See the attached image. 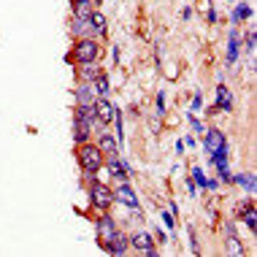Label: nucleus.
<instances>
[{
    "label": "nucleus",
    "mask_w": 257,
    "mask_h": 257,
    "mask_svg": "<svg viewBox=\"0 0 257 257\" xmlns=\"http://www.w3.org/2000/svg\"><path fill=\"white\" fill-rule=\"evenodd\" d=\"M103 160H106V155L98 149V144L92 141L76 144V163H79L81 173H98L103 168Z\"/></svg>",
    "instance_id": "obj_1"
},
{
    "label": "nucleus",
    "mask_w": 257,
    "mask_h": 257,
    "mask_svg": "<svg viewBox=\"0 0 257 257\" xmlns=\"http://www.w3.org/2000/svg\"><path fill=\"white\" fill-rule=\"evenodd\" d=\"M71 57H73L76 65L98 62V57H100V44H98V38H92V36H81V38H76Z\"/></svg>",
    "instance_id": "obj_2"
},
{
    "label": "nucleus",
    "mask_w": 257,
    "mask_h": 257,
    "mask_svg": "<svg viewBox=\"0 0 257 257\" xmlns=\"http://www.w3.org/2000/svg\"><path fill=\"white\" fill-rule=\"evenodd\" d=\"M87 187H89V203H92V208H98V211H108V208L114 206V190H111L108 184L92 182Z\"/></svg>",
    "instance_id": "obj_3"
},
{
    "label": "nucleus",
    "mask_w": 257,
    "mask_h": 257,
    "mask_svg": "<svg viewBox=\"0 0 257 257\" xmlns=\"http://www.w3.org/2000/svg\"><path fill=\"white\" fill-rule=\"evenodd\" d=\"M119 227H116V222L114 217H111L108 211H100V217L95 219V233H98V246L106 252V246H108V241H111V235H114Z\"/></svg>",
    "instance_id": "obj_4"
},
{
    "label": "nucleus",
    "mask_w": 257,
    "mask_h": 257,
    "mask_svg": "<svg viewBox=\"0 0 257 257\" xmlns=\"http://www.w3.org/2000/svg\"><path fill=\"white\" fill-rule=\"evenodd\" d=\"M103 165L108 168V173L116 179V182H130V171L124 168V157L122 155H108V160H103Z\"/></svg>",
    "instance_id": "obj_5"
},
{
    "label": "nucleus",
    "mask_w": 257,
    "mask_h": 257,
    "mask_svg": "<svg viewBox=\"0 0 257 257\" xmlns=\"http://www.w3.org/2000/svg\"><path fill=\"white\" fill-rule=\"evenodd\" d=\"M114 203H119V206H124V208H136V206H141V203H138L136 190L130 187V182H119V187L114 190Z\"/></svg>",
    "instance_id": "obj_6"
},
{
    "label": "nucleus",
    "mask_w": 257,
    "mask_h": 257,
    "mask_svg": "<svg viewBox=\"0 0 257 257\" xmlns=\"http://www.w3.org/2000/svg\"><path fill=\"white\" fill-rule=\"evenodd\" d=\"M92 108H95V119H98L100 124H111V122H114L116 106H114V103H111L108 98H95Z\"/></svg>",
    "instance_id": "obj_7"
},
{
    "label": "nucleus",
    "mask_w": 257,
    "mask_h": 257,
    "mask_svg": "<svg viewBox=\"0 0 257 257\" xmlns=\"http://www.w3.org/2000/svg\"><path fill=\"white\" fill-rule=\"evenodd\" d=\"M87 22H89V36L92 38H103L108 33V19H106V14H100L98 9L89 11Z\"/></svg>",
    "instance_id": "obj_8"
},
{
    "label": "nucleus",
    "mask_w": 257,
    "mask_h": 257,
    "mask_svg": "<svg viewBox=\"0 0 257 257\" xmlns=\"http://www.w3.org/2000/svg\"><path fill=\"white\" fill-rule=\"evenodd\" d=\"M225 144H227V138L219 127H211V130L203 133V149L208 152V155H214V152H217L219 147H225Z\"/></svg>",
    "instance_id": "obj_9"
},
{
    "label": "nucleus",
    "mask_w": 257,
    "mask_h": 257,
    "mask_svg": "<svg viewBox=\"0 0 257 257\" xmlns=\"http://www.w3.org/2000/svg\"><path fill=\"white\" fill-rule=\"evenodd\" d=\"M98 149H100L106 157H108V155H122L116 136H114V133H108V130H100V133H98Z\"/></svg>",
    "instance_id": "obj_10"
},
{
    "label": "nucleus",
    "mask_w": 257,
    "mask_h": 257,
    "mask_svg": "<svg viewBox=\"0 0 257 257\" xmlns=\"http://www.w3.org/2000/svg\"><path fill=\"white\" fill-rule=\"evenodd\" d=\"M152 246H155V235H152V233L138 230V233L130 235V249H136V252H144V254H147Z\"/></svg>",
    "instance_id": "obj_11"
},
{
    "label": "nucleus",
    "mask_w": 257,
    "mask_h": 257,
    "mask_svg": "<svg viewBox=\"0 0 257 257\" xmlns=\"http://www.w3.org/2000/svg\"><path fill=\"white\" fill-rule=\"evenodd\" d=\"M241 54V33L238 27H230V36H227V65H235V60H238Z\"/></svg>",
    "instance_id": "obj_12"
},
{
    "label": "nucleus",
    "mask_w": 257,
    "mask_h": 257,
    "mask_svg": "<svg viewBox=\"0 0 257 257\" xmlns=\"http://www.w3.org/2000/svg\"><path fill=\"white\" fill-rule=\"evenodd\" d=\"M106 252H108V254H124V252H130V235H124V233L116 230L114 235H111Z\"/></svg>",
    "instance_id": "obj_13"
},
{
    "label": "nucleus",
    "mask_w": 257,
    "mask_h": 257,
    "mask_svg": "<svg viewBox=\"0 0 257 257\" xmlns=\"http://www.w3.org/2000/svg\"><path fill=\"white\" fill-rule=\"evenodd\" d=\"M233 106H235V100H233L230 87L219 84L217 87V103H214V108H217V111H233Z\"/></svg>",
    "instance_id": "obj_14"
},
{
    "label": "nucleus",
    "mask_w": 257,
    "mask_h": 257,
    "mask_svg": "<svg viewBox=\"0 0 257 257\" xmlns=\"http://www.w3.org/2000/svg\"><path fill=\"white\" fill-rule=\"evenodd\" d=\"M73 141L76 144H84V141H92V124L73 116Z\"/></svg>",
    "instance_id": "obj_15"
},
{
    "label": "nucleus",
    "mask_w": 257,
    "mask_h": 257,
    "mask_svg": "<svg viewBox=\"0 0 257 257\" xmlns=\"http://www.w3.org/2000/svg\"><path fill=\"white\" fill-rule=\"evenodd\" d=\"M73 95H76V103H84V106H92L95 98H98L92 84H87V81H79V87L73 89Z\"/></svg>",
    "instance_id": "obj_16"
},
{
    "label": "nucleus",
    "mask_w": 257,
    "mask_h": 257,
    "mask_svg": "<svg viewBox=\"0 0 257 257\" xmlns=\"http://www.w3.org/2000/svg\"><path fill=\"white\" fill-rule=\"evenodd\" d=\"M98 73H103V68L98 65V62H87V65H79L76 68V79L79 81H87V84H92V79Z\"/></svg>",
    "instance_id": "obj_17"
},
{
    "label": "nucleus",
    "mask_w": 257,
    "mask_h": 257,
    "mask_svg": "<svg viewBox=\"0 0 257 257\" xmlns=\"http://www.w3.org/2000/svg\"><path fill=\"white\" fill-rule=\"evenodd\" d=\"M238 214H241V219H244V225L249 227V233H254V219H257V214H254V203H252V198L244 200V203L238 206Z\"/></svg>",
    "instance_id": "obj_18"
},
{
    "label": "nucleus",
    "mask_w": 257,
    "mask_h": 257,
    "mask_svg": "<svg viewBox=\"0 0 257 257\" xmlns=\"http://www.w3.org/2000/svg\"><path fill=\"white\" fill-rule=\"evenodd\" d=\"M92 89H95V95H98V98H108V95H111V79H108L106 71L98 73L92 79Z\"/></svg>",
    "instance_id": "obj_19"
},
{
    "label": "nucleus",
    "mask_w": 257,
    "mask_h": 257,
    "mask_svg": "<svg viewBox=\"0 0 257 257\" xmlns=\"http://www.w3.org/2000/svg\"><path fill=\"white\" fill-rule=\"evenodd\" d=\"M252 6L249 3H235V11H233V17H230V22L233 25H241L244 19H252Z\"/></svg>",
    "instance_id": "obj_20"
},
{
    "label": "nucleus",
    "mask_w": 257,
    "mask_h": 257,
    "mask_svg": "<svg viewBox=\"0 0 257 257\" xmlns=\"http://www.w3.org/2000/svg\"><path fill=\"white\" fill-rule=\"evenodd\" d=\"M71 36H73V38L89 36V22H87L84 17H73V19H71Z\"/></svg>",
    "instance_id": "obj_21"
},
{
    "label": "nucleus",
    "mask_w": 257,
    "mask_h": 257,
    "mask_svg": "<svg viewBox=\"0 0 257 257\" xmlns=\"http://www.w3.org/2000/svg\"><path fill=\"white\" fill-rule=\"evenodd\" d=\"M233 182L238 184V187H244L249 195H254V190H257V179H254V173H238V176H235Z\"/></svg>",
    "instance_id": "obj_22"
},
{
    "label": "nucleus",
    "mask_w": 257,
    "mask_h": 257,
    "mask_svg": "<svg viewBox=\"0 0 257 257\" xmlns=\"http://www.w3.org/2000/svg\"><path fill=\"white\" fill-rule=\"evenodd\" d=\"M208 157H211V163H214V168H227V144H225V147H219L217 152H214V155H208Z\"/></svg>",
    "instance_id": "obj_23"
},
{
    "label": "nucleus",
    "mask_w": 257,
    "mask_h": 257,
    "mask_svg": "<svg viewBox=\"0 0 257 257\" xmlns=\"http://www.w3.org/2000/svg\"><path fill=\"white\" fill-rule=\"evenodd\" d=\"M227 252L230 254H244V244L235 233H227Z\"/></svg>",
    "instance_id": "obj_24"
},
{
    "label": "nucleus",
    "mask_w": 257,
    "mask_h": 257,
    "mask_svg": "<svg viewBox=\"0 0 257 257\" xmlns=\"http://www.w3.org/2000/svg\"><path fill=\"white\" fill-rule=\"evenodd\" d=\"M190 179L195 182V187H200V190H206V182H208V179H206L203 168H198V165H195V168H192V173H190Z\"/></svg>",
    "instance_id": "obj_25"
},
{
    "label": "nucleus",
    "mask_w": 257,
    "mask_h": 257,
    "mask_svg": "<svg viewBox=\"0 0 257 257\" xmlns=\"http://www.w3.org/2000/svg\"><path fill=\"white\" fill-rule=\"evenodd\" d=\"M71 9H73V17H89V11H92V3H73L71 6Z\"/></svg>",
    "instance_id": "obj_26"
},
{
    "label": "nucleus",
    "mask_w": 257,
    "mask_h": 257,
    "mask_svg": "<svg viewBox=\"0 0 257 257\" xmlns=\"http://www.w3.org/2000/svg\"><path fill=\"white\" fill-rule=\"evenodd\" d=\"M187 235H190V252H192V254H200L198 235H195V227H192V225H187Z\"/></svg>",
    "instance_id": "obj_27"
},
{
    "label": "nucleus",
    "mask_w": 257,
    "mask_h": 257,
    "mask_svg": "<svg viewBox=\"0 0 257 257\" xmlns=\"http://www.w3.org/2000/svg\"><path fill=\"white\" fill-rule=\"evenodd\" d=\"M187 119H190V127H192V133H198V136H200V133H206V124L200 122L195 114H187Z\"/></svg>",
    "instance_id": "obj_28"
},
{
    "label": "nucleus",
    "mask_w": 257,
    "mask_h": 257,
    "mask_svg": "<svg viewBox=\"0 0 257 257\" xmlns=\"http://www.w3.org/2000/svg\"><path fill=\"white\" fill-rule=\"evenodd\" d=\"M200 108H203V92H200V89H198V92L192 95V103H190V114H195V111H200Z\"/></svg>",
    "instance_id": "obj_29"
},
{
    "label": "nucleus",
    "mask_w": 257,
    "mask_h": 257,
    "mask_svg": "<svg viewBox=\"0 0 257 257\" xmlns=\"http://www.w3.org/2000/svg\"><path fill=\"white\" fill-rule=\"evenodd\" d=\"M254 44H257L254 30H249V33H246V52H249V54H254Z\"/></svg>",
    "instance_id": "obj_30"
},
{
    "label": "nucleus",
    "mask_w": 257,
    "mask_h": 257,
    "mask_svg": "<svg viewBox=\"0 0 257 257\" xmlns=\"http://www.w3.org/2000/svg\"><path fill=\"white\" fill-rule=\"evenodd\" d=\"M157 114H165V92H157Z\"/></svg>",
    "instance_id": "obj_31"
},
{
    "label": "nucleus",
    "mask_w": 257,
    "mask_h": 257,
    "mask_svg": "<svg viewBox=\"0 0 257 257\" xmlns=\"http://www.w3.org/2000/svg\"><path fill=\"white\" fill-rule=\"evenodd\" d=\"M160 217H163L165 227H171V230H173V225H176V219H173V214H171V211H163V214H160Z\"/></svg>",
    "instance_id": "obj_32"
},
{
    "label": "nucleus",
    "mask_w": 257,
    "mask_h": 257,
    "mask_svg": "<svg viewBox=\"0 0 257 257\" xmlns=\"http://www.w3.org/2000/svg\"><path fill=\"white\" fill-rule=\"evenodd\" d=\"M155 244H165V233H163V230L155 233Z\"/></svg>",
    "instance_id": "obj_33"
},
{
    "label": "nucleus",
    "mask_w": 257,
    "mask_h": 257,
    "mask_svg": "<svg viewBox=\"0 0 257 257\" xmlns=\"http://www.w3.org/2000/svg\"><path fill=\"white\" fill-rule=\"evenodd\" d=\"M208 22H211V25H217V11H214V9L208 11Z\"/></svg>",
    "instance_id": "obj_34"
},
{
    "label": "nucleus",
    "mask_w": 257,
    "mask_h": 257,
    "mask_svg": "<svg viewBox=\"0 0 257 257\" xmlns=\"http://www.w3.org/2000/svg\"><path fill=\"white\" fill-rule=\"evenodd\" d=\"M111 57H114V62H119V46H114V49H111Z\"/></svg>",
    "instance_id": "obj_35"
},
{
    "label": "nucleus",
    "mask_w": 257,
    "mask_h": 257,
    "mask_svg": "<svg viewBox=\"0 0 257 257\" xmlns=\"http://www.w3.org/2000/svg\"><path fill=\"white\" fill-rule=\"evenodd\" d=\"M89 3H92V9H100V3H103V0H89Z\"/></svg>",
    "instance_id": "obj_36"
},
{
    "label": "nucleus",
    "mask_w": 257,
    "mask_h": 257,
    "mask_svg": "<svg viewBox=\"0 0 257 257\" xmlns=\"http://www.w3.org/2000/svg\"><path fill=\"white\" fill-rule=\"evenodd\" d=\"M73 3H89V0H71V6H73Z\"/></svg>",
    "instance_id": "obj_37"
},
{
    "label": "nucleus",
    "mask_w": 257,
    "mask_h": 257,
    "mask_svg": "<svg viewBox=\"0 0 257 257\" xmlns=\"http://www.w3.org/2000/svg\"><path fill=\"white\" fill-rule=\"evenodd\" d=\"M225 3H233V0H225Z\"/></svg>",
    "instance_id": "obj_38"
}]
</instances>
